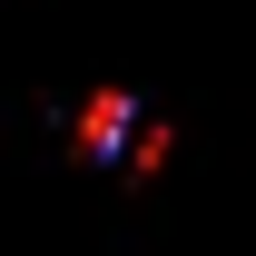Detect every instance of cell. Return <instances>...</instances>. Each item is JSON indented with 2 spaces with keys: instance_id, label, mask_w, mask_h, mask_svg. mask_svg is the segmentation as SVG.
Segmentation results:
<instances>
[{
  "instance_id": "6da1fadb",
  "label": "cell",
  "mask_w": 256,
  "mask_h": 256,
  "mask_svg": "<svg viewBox=\"0 0 256 256\" xmlns=\"http://www.w3.org/2000/svg\"><path fill=\"white\" fill-rule=\"evenodd\" d=\"M79 138H89V148H118V138H128V98H98V108H89V128H79Z\"/></svg>"
}]
</instances>
